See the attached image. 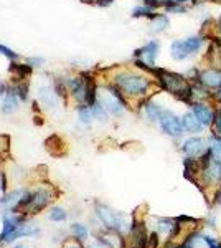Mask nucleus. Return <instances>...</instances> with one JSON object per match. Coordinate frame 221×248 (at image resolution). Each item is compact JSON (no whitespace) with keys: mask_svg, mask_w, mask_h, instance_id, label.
<instances>
[{"mask_svg":"<svg viewBox=\"0 0 221 248\" xmlns=\"http://www.w3.org/2000/svg\"><path fill=\"white\" fill-rule=\"evenodd\" d=\"M208 149H210V141L202 136H192V138L185 139L182 144L183 154L192 159H200Z\"/></svg>","mask_w":221,"mask_h":248,"instance_id":"8","label":"nucleus"},{"mask_svg":"<svg viewBox=\"0 0 221 248\" xmlns=\"http://www.w3.org/2000/svg\"><path fill=\"white\" fill-rule=\"evenodd\" d=\"M17 108H18V96H17V93H15L14 88H12V86L5 88V91H3L2 113L10 114V113H14V111L17 109Z\"/></svg>","mask_w":221,"mask_h":248,"instance_id":"13","label":"nucleus"},{"mask_svg":"<svg viewBox=\"0 0 221 248\" xmlns=\"http://www.w3.org/2000/svg\"><path fill=\"white\" fill-rule=\"evenodd\" d=\"M51 199H53V195H51V192L45 189V187H42V189L31 192L30 195V203L27 205L25 209V214H38L42 209H45L48 203L51 202Z\"/></svg>","mask_w":221,"mask_h":248,"instance_id":"10","label":"nucleus"},{"mask_svg":"<svg viewBox=\"0 0 221 248\" xmlns=\"http://www.w3.org/2000/svg\"><path fill=\"white\" fill-rule=\"evenodd\" d=\"M148 20H150V33L154 35L163 33L168 29V25H170V20H168L167 14H157L155 12L154 17Z\"/></svg>","mask_w":221,"mask_h":248,"instance_id":"14","label":"nucleus"},{"mask_svg":"<svg viewBox=\"0 0 221 248\" xmlns=\"http://www.w3.org/2000/svg\"><path fill=\"white\" fill-rule=\"evenodd\" d=\"M63 248H84L81 245V240H78V238H70V240H66L65 243H63Z\"/></svg>","mask_w":221,"mask_h":248,"instance_id":"32","label":"nucleus"},{"mask_svg":"<svg viewBox=\"0 0 221 248\" xmlns=\"http://www.w3.org/2000/svg\"><path fill=\"white\" fill-rule=\"evenodd\" d=\"M203 238H205V245H206L208 248H221L220 240L213 238V237H210V235H205V233H203Z\"/></svg>","mask_w":221,"mask_h":248,"instance_id":"30","label":"nucleus"},{"mask_svg":"<svg viewBox=\"0 0 221 248\" xmlns=\"http://www.w3.org/2000/svg\"><path fill=\"white\" fill-rule=\"evenodd\" d=\"M208 141H210V147L213 149V153H215V155H216V157H220V159H221V138H220V136L211 134Z\"/></svg>","mask_w":221,"mask_h":248,"instance_id":"28","label":"nucleus"},{"mask_svg":"<svg viewBox=\"0 0 221 248\" xmlns=\"http://www.w3.org/2000/svg\"><path fill=\"white\" fill-rule=\"evenodd\" d=\"M190 109L198 118V121L203 124V127H211L215 121V108L211 106L210 101H193L190 105Z\"/></svg>","mask_w":221,"mask_h":248,"instance_id":"9","label":"nucleus"},{"mask_svg":"<svg viewBox=\"0 0 221 248\" xmlns=\"http://www.w3.org/2000/svg\"><path fill=\"white\" fill-rule=\"evenodd\" d=\"M78 114H79V121H81L83 124H89L91 119H92V111L91 108H88V105H81L78 109Z\"/></svg>","mask_w":221,"mask_h":248,"instance_id":"24","label":"nucleus"},{"mask_svg":"<svg viewBox=\"0 0 221 248\" xmlns=\"http://www.w3.org/2000/svg\"><path fill=\"white\" fill-rule=\"evenodd\" d=\"M96 214H98L99 220L106 225L107 230H118V232H129L132 222L129 223V220L124 214L120 212L112 210L111 207L98 203L96 205Z\"/></svg>","mask_w":221,"mask_h":248,"instance_id":"4","label":"nucleus"},{"mask_svg":"<svg viewBox=\"0 0 221 248\" xmlns=\"http://www.w3.org/2000/svg\"><path fill=\"white\" fill-rule=\"evenodd\" d=\"M163 248H180V245H177V243H167Z\"/></svg>","mask_w":221,"mask_h":248,"instance_id":"38","label":"nucleus"},{"mask_svg":"<svg viewBox=\"0 0 221 248\" xmlns=\"http://www.w3.org/2000/svg\"><path fill=\"white\" fill-rule=\"evenodd\" d=\"M91 111H92V116H94V118H98L99 121H107V111H106V108L103 106V103L99 101H96L94 105L91 106Z\"/></svg>","mask_w":221,"mask_h":248,"instance_id":"23","label":"nucleus"},{"mask_svg":"<svg viewBox=\"0 0 221 248\" xmlns=\"http://www.w3.org/2000/svg\"><path fill=\"white\" fill-rule=\"evenodd\" d=\"M162 111H163V108L160 106L159 103H155L154 99H147V101L144 103V113H146V118L150 123H159Z\"/></svg>","mask_w":221,"mask_h":248,"instance_id":"16","label":"nucleus"},{"mask_svg":"<svg viewBox=\"0 0 221 248\" xmlns=\"http://www.w3.org/2000/svg\"><path fill=\"white\" fill-rule=\"evenodd\" d=\"M206 38L203 35H190L182 40H174L170 43V57L175 62H185V60L195 57L205 48Z\"/></svg>","mask_w":221,"mask_h":248,"instance_id":"3","label":"nucleus"},{"mask_svg":"<svg viewBox=\"0 0 221 248\" xmlns=\"http://www.w3.org/2000/svg\"><path fill=\"white\" fill-rule=\"evenodd\" d=\"M0 55H3V57H7L9 60H17L18 58V53H15L14 50H10V48L0 45Z\"/></svg>","mask_w":221,"mask_h":248,"instance_id":"31","label":"nucleus"},{"mask_svg":"<svg viewBox=\"0 0 221 248\" xmlns=\"http://www.w3.org/2000/svg\"><path fill=\"white\" fill-rule=\"evenodd\" d=\"M165 2H170V0H165Z\"/></svg>","mask_w":221,"mask_h":248,"instance_id":"41","label":"nucleus"},{"mask_svg":"<svg viewBox=\"0 0 221 248\" xmlns=\"http://www.w3.org/2000/svg\"><path fill=\"white\" fill-rule=\"evenodd\" d=\"M71 232H73L74 237L78 240H81V242H84V240L88 238V229L84 225H81V223H73V225H71Z\"/></svg>","mask_w":221,"mask_h":248,"instance_id":"25","label":"nucleus"},{"mask_svg":"<svg viewBox=\"0 0 221 248\" xmlns=\"http://www.w3.org/2000/svg\"><path fill=\"white\" fill-rule=\"evenodd\" d=\"M38 235H40V230L37 225H27V223H22V225L10 235V238L7 240V243L14 242V240H17V238H22V237H38Z\"/></svg>","mask_w":221,"mask_h":248,"instance_id":"17","label":"nucleus"},{"mask_svg":"<svg viewBox=\"0 0 221 248\" xmlns=\"http://www.w3.org/2000/svg\"><path fill=\"white\" fill-rule=\"evenodd\" d=\"M112 2H114V0H98V2H96V5H99V7H107V5H111Z\"/></svg>","mask_w":221,"mask_h":248,"instance_id":"33","label":"nucleus"},{"mask_svg":"<svg viewBox=\"0 0 221 248\" xmlns=\"http://www.w3.org/2000/svg\"><path fill=\"white\" fill-rule=\"evenodd\" d=\"M91 248H109V247H107L106 243H103L101 240H98V242H94V243H92Z\"/></svg>","mask_w":221,"mask_h":248,"instance_id":"34","label":"nucleus"},{"mask_svg":"<svg viewBox=\"0 0 221 248\" xmlns=\"http://www.w3.org/2000/svg\"><path fill=\"white\" fill-rule=\"evenodd\" d=\"M15 248H30V247H27V245H25V243H18V245H17V247H15Z\"/></svg>","mask_w":221,"mask_h":248,"instance_id":"39","label":"nucleus"},{"mask_svg":"<svg viewBox=\"0 0 221 248\" xmlns=\"http://www.w3.org/2000/svg\"><path fill=\"white\" fill-rule=\"evenodd\" d=\"M150 75L155 78L157 85H159L162 91L175 96L177 99L187 103L188 106L193 103V81H190L187 75L165 70V68H157V66L152 70Z\"/></svg>","mask_w":221,"mask_h":248,"instance_id":"1","label":"nucleus"},{"mask_svg":"<svg viewBox=\"0 0 221 248\" xmlns=\"http://www.w3.org/2000/svg\"><path fill=\"white\" fill-rule=\"evenodd\" d=\"M216 30H218V33L221 35V14H220V17H218V22H216Z\"/></svg>","mask_w":221,"mask_h":248,"instance_id":"36","label":"nucleus"},{"mask_svg":"<svg viewBox=\"0 0 221 248\" xmlns=\"http://www.w3.org/2000/svg\"><path fill=\"white\" fill-rule=\"evenodd\" d=\"M165 14H174V15H183L187 14L188 10H190V7L187 5V3H178L177 0H174V2H170L168 5L165 7Z\"/></svg>","mask_w":221,"mask_h":248,"instance_id":"21","label":"nucleus"},{"mask_svg":"<svg viewBox=\"0 0 221 248\" xmlns=\"http://www.w3.org/2000/svg\"><path fill=\"white\" fill-rule=\"evenodd\" d=\"M154 15H155V9H152V7L147 5V3H142V5L135 7V9L132 10V17L134 18H140V17L152 18Z\"/></svg>","mask_w":221,"mask_h":248,"instance_id":"20","label":"nucleus"},{"mask_svg":"<svg viewBox=\"0 0 221 248\" xmlns=\"http://www.w3.org/2000/svg\"><path fill=\"white\" fill-rule=\"evenodd\" d=\"M10 157V138L5 134H0V162L7 161Z\"/></svg>","mask_w":221,"mask_h":248,"instance_id":"22","label":"nucleus"},{"mask_svg":"<svg viewBox=\"0 0 221 248\" xmlns=\"http://www.w3.org/2000/svg\"><path fill=\"white\" fill-rule=\"evenodd\" d=\"M98 99L103 103V106L106 108L107 113H111L112 116H122L127 108V99L124 98V94L116 86L101 88V93H99Z\"/></svg>","mask_w":221,"mask_h":248,"instance_id":"5","label":"nucleus"},{"mask_svg":"<svg viewBox=\"0 0 221 248\" xmlns=\"http://www.w3.org/2000/svg\"><path fill=\"white\" fill-rule=\"evenodd\" d=\"M159 124H160V129L163 131L167 136L174 139H178L182 138L185 129H183V124H182V118L178 114L174 113L172 109H163L162 114H160V119H159Z\"/></svg>","mask_w":221,"mask_h":248,"instance_id":"7","label":"nucleus"},{"mask_svg":"<svg viewBox=\"0 0 221 248\" xmlns=\"http://www.w3.org/2000/svg\"><path fill=\"white\" fill-rule=\"evenodd\" d=\"M3 91H5V86H3L2 83H0V94H3Z\"/></svg>","mask_w":221,"mask_h":248,"instance_id":"40","label":"nucleus"},{"mask_svg":"<svg viewBox=\"0 0 221 248\" xmlns=\"http://www.w3.org/2000/svg\"><path fill=\"white\" fill-rule=\"evenodd\" d=\"M12 88H14V91L17 93V96L22 99V101H27V98H28V83L18 81L17 85H14Z\"/></svg>","mask_w":221,"mask_h":248,"instance_id":"26","label":"nucleus"},{"mask_svg":"<svg viewBox=\"0 0 221 248\" xmlns=\"http://www.w3.org/2000/svg\"><path fill=\"white\" fill-rule=\"evenodd\" d=\"M43 63V60H40V58H33V60H30V65L33 66V65H42Z\"/></svg>","mask_w":221,"mask_h":248,"instance_id":"35","label":"nucleus"},{"mask_svg":"<svg viewBox=\"0 0 221 248\" xmlns=\"http://www.w3.org/2000/svg\"><path fill=\"white\" fill-rule=\"evenodd\" d=\"M38 96H40V101L43 103L48 108H55L56 101H58V94L55 91H51L48 86H40L38 88Z\"/></svg>","mask_w":221,"mask_h":248,"instance_id":"19","label":"nucleus"},{"mask_svg":"<svg viewBox=\"0 0 221 248\" xmlns=\"http://www.w3.org/2000/svg\"><path fill=\"white\" fill-rule=\"evenodd\" d=\"M182 124H183V129L187 131V133H190L192 136L200 134L205 129L203 124L198 121V118L193 114V111L192 109L182 114Z\"/></svg>","mask_w":221,"mask_h":248,"instance_id":"12","label":"nucleus"},{"mask_svg":"<svg viewBox=\"0 0 221 248\" xmlns=\"http://www.w3.org/2000/svg\"><path fill=\"white\" fill-rule=\"evenodd\" d=\"M159 53H160L159 40H150V42L146 43L142 48H139V50L134 51L135 66L140 68V70H144V71L152 73V70L155 68V62H157Z\"/></svg>","mask_w":221,"mask_h":248,"instance_id":"6","label":"nucleus"},{"mask_svg":"<svg viewBox=\"0 0 221 248\" xmlns=\"http://www.w3.org/2000/svg\"><path fill=\"white\" fill-rule=\"evenodd\" d=\"M27 190H14L10 192V194H7L5 197L2 199V203H3V209H5L7 212H14L15 209H17L18 202L22 201V197L25 195Z\"/></svg>","mask_w":221,"mask_h":248,"instance_id":"18","label":"nucleus"},{"mask_svg":"<svg viewBox=\"0 0 221 248\" xmlns=\"http://www.w3.org/2000/svg\"><path fill=\"white\" fill-rule=\"evenodd\" d=\"M50 220H53V222H63V220H66V212H65V209H53L50 212Z\"/></svg>","mask_w":221,"mask_h":248,"instance_id":"29","label":"nucleus"},{"mask_svg":"<svg viewBox=\"0 0 221 248\" xmlns=\"http://www.w3.org/2000/svg\"><path fill=\"white\" fill-rule=\"evenodd\" d=\"M216 203L221 207V189L218 190V194H216Z\"/></svg>","mask_w":221,"mask_h":248,"instance_id":"37","label":"nucleus"},{"mask_svg":"<svg viewBox=\"0 0 221 248\" xmlns=\"http://www.w3.org/2000/svg\"><path fill=\"white\" fill-rule=\"evenodd\" d=\"M155 83L146 75L132 71H120L114 77V86L124 94V98H146Z\"/></svg>","mask_w":221,"mask_h":248,"instance_id":"2","label":"nucleus"},{"mask_svg":"<svg viewBox=\"0 0 221 248\" xmlns=\"http://www.w3.org/2000/svg\"><path fill=\"white\" fill-rule=\"evenodd\" d=\"M129 237L132 242V248H147L148 243V233L146 230V225L137 220H132V225L129 230Z\"/></svg>","mask_w":221,"mask_h":248,"instance_id":"11","label":"nucleus"},{"mask_svg":"<svg viewBox=\"0 0 221 248\" xmlns=\"http://www.w3.org/2000/svg\"><path fill=\"white\" fill-rule=\"evenodd\" d=\"M211 129H213V134L221 138V105L216 108V111H215V121L211 124Z\"/></svg>","mask_w":221,"mask_h":248,"instance_id":"27","label":"nucleus"},{"mask_svg":"<svg viewBox=\"0 0 221 248\" xmlns=\"http://www.w3.org/2000/svg\"><path fill=\"white\" fill-rule=\"evenodd\" d=\"M99 240L103 243H106L109 248H124V238L120 237V232L118 230H109L106 233H101Z\"/></svg>","mask_w":221,"mask_h":248,"instance_id":"15","label":"nucleus"}]
</instances>
